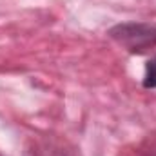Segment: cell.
Masks as SVG:
<instances>
[{
	"mask_svg": "<svg viewBox=\"0 0 156 156\" xmlns=\"http://www.w3.org/2000/svg\"><path fill=\"white\" fill-rule=\"evenodd\" d=\"M33 156H76L73 149L66 147L62 142H44L33 151Z\"/></svg>",
	"mask_w": 156,
	"mask_h": 156,
	"instance_id": "cell-2",
	"label": "cell"
},
{
	"mask_svg": "<svg viewBox=\"0 0 156 156\" xmlns=\"http://www.w3.org/2000/svg\"><path fill=\"white\" fill-rule=\"evenodd\" d=\"M144 85L145 87H156V56L147 64V69H145V78H144Z\"/></svg>",
	"mask_w": 156,
	"mask_h": 156,
	"instance_id": "cell-3",
	"label": "cell"
},
{
	"mask_svg": "<svg viewBox=\"0 0 156 156\" xmlns=\"http://www.w3.org/2000/svg\"><path fill=\"white\" fill-rule=\"evenodd\" d=\"M111 35L129 47V51H144L149 45L156 44V26L147 24H123L111 31Z\"/></svg>",
	"mask_w": 156,
	"mask_h": 156,
	"instance_id": "cell-1",
	"label": "cell"
}]
</instances>
